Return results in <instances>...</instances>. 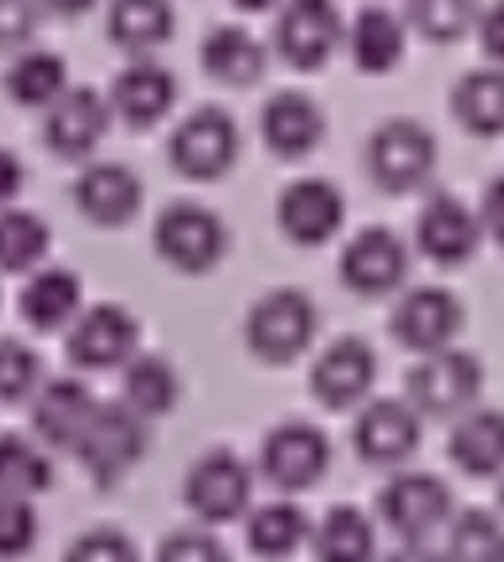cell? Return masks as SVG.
<instances>
[{
    "label": "cell",
    "instance_id": "obj_1",
    "mask_svg": "<svg viewBox=\"0 0 504 562\" xmlns=\"http://www.w3.org/2000/svg\"><path fill=\"white\" fill-rule=\"evenodd\" d=\"M74 454L86 462V470L101 485L120 482L147 454V420L135 416L124 401L120 405H97Z\"/></svg>",
    "mask_w": 504,
    "mask_h": 562
},
{
    "label": "cell",
    "instance_id": "obj_2",
    "mask_svg": "<svg viewBox=\"0 0 504 562\" xmlns=\"http://www.w3.org/2000/svg\"><path fill=\"white\" fill-rule=\"evenodd\" d=\"M316 336V305L301 290H273L250 308L247 344L262 362H293Z\"/></svg>",
    "mask_w": 504,
    "mask_h": 562
},
{
    "label": "cell",
    "instance_id": "obj_3",
    "mask_svg": "<svg viewBox=\"0 0 504 562\" xmlns=\"http://www.w3.org/2000/svg\"><path fill=\"white\" fill-rule=\"evenodd\" d=\"M155 247L173 270L204 273L224 258L227 227L212 209L193 201L170 204L155 224Z\"/></svg>",
    "mask_w": 504,
    "mask_h": 562
},
{
    "label": "cell",
    "instance_id": "obj_4",
    "mask_svg": "<svg viewBox=\"0 0 504 562\" xmlns=\"http://www.w3.org/2000/svg\"><path fill=\"white\" fill-rule=\"evenodd\" d=\"M366 166L370 178L385 193H408L424 186L427 173L435 170V139L416 120H389L373 132L366 147Z\"/></svg>",
    "mask_w": 504,
    "mask_h": 562
},
{
    "label": "cell",
    "instance_id": "obj_5",
    "mask_svg": "<svg viewBox=\"0 0 504 562\" xmlns=\"http://www.w3.org/2000/svg\"><path fill=\"white\" fill-rule=\"evenodd\" d=\"M239 158V127L224 109H197L170 135V162L193 181H212L227 173Z\"/></svg>",
    "mask_w": 504,
    "mask_h": 562
},
{
    "label": "cell",
    "instance_id": "obj_6",
    "mask_svg": "<svg viewBox=\"0 0 504 562\" xmlns=\"http://www.w3.org/2000/svg\"><path fill=\"white\" fill-rule=\"evenodd\" d=\"M481 367L466 351H432L408 374V405L424 416H458L478 401Z\"/></svg>",
    "mask_w": 504,
    "mask_h": 562
},
{
    "label": "cell",
    "instance_id": "obj_7",
    "mask_svg": "<svg viewBox=\"0 0 504 562\" xmlns=\"http://www.w3.org/2000/svg\"><path fill=\"white\" fill-rule=\"evenodd\" d=\"M278 55L296 70H320L343 40V16L332 0H289L278 16Z\"/></svg>",
    "mask_w": 504,
    "mask_h": 562
},
{
    "label": "cell",
    "instance_id": "obj_8",
    "mask_svg": "<svg viewBox=\"0 0 504 562\" xmlns=\"http://www.w3.org/2000/svg\"><path fill=\"white\" fill-rule=\"evenodd\" d=\"M109 124H112L109 101L89 86H70L47 109L43 143H47L58 158H89L101 147L104 135H109Z\"/></svg>",
    "mask_w": 504,
    "mask_h": 562
},
{
    "label": "cell",
    "instance_id": "obj_9",
    "mask_svg": "<svg viewBox=\"0 0 504 562\" xmlns=\"http://www.w3.org/2000/svg\"><path fill=\"white\" fill-rule=\"evenodd\" d=\"M139 347V324L120 305H93L70 324V359L81 370L127 367Z\"/></svg>",
    "mask_w": 504,
    "mask_h": 562
},
{
    "label": "cell",
    "instance_id": "obj_10",
    "mask_svg": "<svg viewBox=\"0 0 504 562\" xmlns=\"http://www.w3.org/2000/svg\"><path fill=\"white\" fill-rule=\"evenodd\" d=\"M327 462H332L327 436L304 420L278 424L262 443V474L278 490H309L324 477Z\"/></svg>",
    "mask_w": 504,
    "mask_h": 562
},
{
    "label": "cell",
    "instance_id": "obj_11",
    "mask_svg": "<svg viewBox=\"0 0 504 562\" xmlns=\"http://www.w3.org/2000/svg\"><path fill=\"white\" fill-rule=\"evenodd\" d=\"M186 501L204 524L235 520L250 505V470L232 451L204 454L186 477Z\"/></svg>",
    "mask_w": 504,
    "mask_h": 562
},
{
    "label": "cell",
    "instance_id": "obj_12",
    "mask_svg": "<svg viewBox=\"0 0 504 562\" xmlns=\"http://www.w3.org/2000/svg\"><path fill=\"white\" fill-rule=\"evenodd\" d=\"M381 520L408 543L427 539L450 516V490L432 474H396L381 490Z\"/></svg>",
    "mask_w": 504,
    "mask_h": 562
},
{
    "label": "cell",
    "instance_id": "obj_13",
    "mask_svg": "<svg viewBox=\"0 0 504 562\" xmlns=\"http://www.w3.org/2000/svg\"><path fill=\"white\" fill-rule=\"evenodd\" d=\"M339 273L347 290L362 293V297H385L408 273V250L389 227H366L347 243Z\"/></svg>",
    "mask_w": 504,
    "mask_h": 562
},
{
    "label": "cell",
    "instance_id": "obj_14",
    "mask_svg": "<svg viewBox=\"0 0 504 562\" xmlns=\"http://www.w3.org/2000/svg\"><path fill=\"white\" fill-rule=\"evenodd\" d=\"M343 216H347L343 193L324 178L293 181L278 201L281 232L293 243H301V247H320V243H327L343 227Z\"/></svg>",
    "mask_w": 504,
    "mask_h": 562
},
{
    "label": "cell",
    "instance_id": "obj_15",
    "mask_svg": "<svg viewBox=\"0 0 504 562\" xmlns=\"http://www.w3.org/2000/svg\"><path fill=\"white\" fill-rule=\"evenodd\" d=\"M458 328H462V305L447 290H435V285L412 290L393 313L396 344L416 355H432L450 347Z\"/></svg>",
    "mask_w": 504,
    "mask_h": 562
},
{
    "label": "cell",
    "instance_id": "obj_16",
    "mask_svg": "<svg viewBox=\"0 0 504 562\" xmlns=\"http://www.w3.org/2000/svg\"><path fill=\"white\" fill-rule=\"evenodd\" d=\"M74 204L97 227H124L143 204V181L120 162H93L74 181Z\"/></svg>",
    "mask_w": 504,
    "mask_h": 562
},
{
    "label": "cell",
    "instance_id": "obj_17",
    "mask_svg": "<svg viewBox=\"0 0 504 562\" xmlns=\"http://www.w3.org/2000/svg\"><path fill=\"white\" fill-rule=\"evenodd\" d=\"M97 405H101V401L89 393V385L74 382V378L43 382L32 405V424H35L40 443L58 447V451H74L81 431H86V424L93 420Z\"/></svg>",
    "mask_w": 504,
    "mask_h": 562
},
{
    "label": "cell",
    "instance_id": "obj_18",
    "mask_svg": "<svg viewBox=\"0 0 504 562\" xmlns=\"http://www.w3.org/2000/svg\"><path fill=\"white\" fill-rule=\"evenodd\" d=\"M355 447L373 467H396L419 447V413L408 401H373L355 424Z\"/></svg>",
    "mask_w": 504,
    "mask_h": 562
},
{
    "label": "cell",
    "instance_id": "obj_19",
    "mask_svg": "<svg viewBox=\"0 0 504 562\" xmlns=\"http://www.w3.org/2000/svg\"><path fill=\"white\" fill-rule=\"evenodd\" d=\"M378 359L362 339H339L312 367V393L327 408H350L370 393Z\"/></svg>",
    "mask_w": 504,
    "mask_h": 562
},
{
    "label": "cell",
    "instance_id": "obj_20",
    "mask_svg": "<svg viewBox=\"0 0 504 562\" xmlns=\"http://www.w3.org/2000/svg\"><path fill=\"white\" fill-rule=\"evenodd\" d=\"M481 224L462 201L455 196H435L416 224V243L432 262L439 266H458L478 250Z\"/></svg>",
    "mask_w": 504,
    "mask_h": 562
},
{
    "label": "cell",
    "instance_id": "obj_21",
    "mask_svg": "<svg viewBox=\"0 0 504 562\" xmlns=\"http://www.w3.org/2000/svg\"><path fill=\"white\" fill-rule=\"evenodd\" d=\"M173 97H178V81L170 70H163L158 63H135L112 81L109 109L124 124L150 127L173 109Z\"/></svg>",
    "mask_w": 504,
    "mask_h": 562
},
{
    "label": "cell",
    "instance_id": "obj_22",
    "mask_svg": "<svg viewBox=\"0 0 504 562\" xmlns=\"http://www.w3.org/2000/svg\"><path fill=\"white\" fill-rule=\"evenodd\" d=\"M262 139L273 155L304 158L324 139V112L304 93H278L262 109Z\"/></svg>",
    "mask_w": 504,
    "mask_h": 562
},
{
    "label": "cell",
    "instance_id": "obj_23",
    "mask_svg": "<svg viewBox=\"0 0 504 562\" xmlns=\"http://www.w3.org/2000/svg\"><path fill=\"white\" fill-rule=\"evenodd\" d=\"M20 313L35 331H58L78 321L81 313V281L63 266H47L27 278L20 293Z\"/></svg>",
    "mask_w": 504,
    "mask_h": 562
},
{
    "label": "cell",
    "instance_id": "obj_24",
    "mask_svg": "<svg viewBox=\"0 0 504 562\" xmlns=\"http://www.w3.org/2000/svg\"><path fill=\"white\" fill-rule=\"evenodd\" d=\"M450 459L470 477H489L504 470V413H466L450 436Z\"/></svg>",
    "mask_w": 504,
    "mask_h": 562
},
{
    "label": "cell",
    "instance_id": "obj_25",
    "mask_svg": "<svg viewBox=\"0 0 504 562\" xmlns=\"http://www.w3.org/2000/svg\"><path fill=\"white\" fill-rule=\"evenodd\" d=\"M109 35L116 47L132 55L163 47L173 35L170 0H112L109 4Z\"/></svg>",
    "mask_w": 504,
    "mask_h": 562
},
{
    "label": "cell",
    "instance_id": "obj_26",
    "mask_svg": "<svg viewBox=\"0 0 504 562\" xmlns=\"http://www.w3.org/2000/svg\"><path fill=\"white\" fill-rule=\"evenodd\" d=\"M70 89L66 78V63L55 50H24L4 74V93L20 104V109H43L47 112L58 97Z\"/></svg>",
    "mask_w": 504,
    "mask_h": 562
},
{
    "label": "cell",
    "instance_id": "obj_27",
    "mask_svg": "<svg viewBox=\"0 0 504 562\" xmlns=\"http://www.w3.org/2000/svg\"><path fill=\"white\" fill-rule=\"evenodd\" d=\"M201 63L224 86H250L266 70V47L243 27H216L204 40Z\"/></svg>",
    "mask_w": 504,
    "mask_h": 562
},
{
    "label": "cell",
    "instance_id": "obj_28",
    "mask_svg": "<svg viewBox=\"0 0 504 562\" xmlns=\"http://www.w3.org/2000/svg\"><path fill=\"white\" fill-rule=\"evenodd\" d=\"M404 55V27L393 12L366 9L350 27V58L362 74H389Z\"/></svg>",
    "mask_w": 504,
    "mask_h": 562
},
{
    "label": "cell",
    "instance_id": "obj_29",
    "mask_svg": "<svg viewBox=\"0 0 504 562\" xmlns=\"http://www.w3.org/2000/svg\"><path fill=\"white\" fill-rule=\"evenodd\" d=\"M124 405L143 420L166 416L178 405V374L158 355H139L124 367Z\"/></svg>",
    "mask_w": 504,
    "mask_h": 562
},
{
    "label": "cell",
    "instance_id": "obj_30",
    "mask_svg": "<svg viewBox=\"0 0 504 562\" xmlns=\"http://www.w3.org/2000/svg\"><path fill=\"white\" fill-rule=\"evenodd\" d=\"M373 547H378L373 524L350 505L332 508V513L320 520L316 536H312L316 562H370Z\"/></svg>",
    "mask_w": 504,
    "mask_h": 562
},
{
    "label": "cell",
    "instance_id": "obj_31",
    "mask_svg": "<svg viewBox=\"0 0 504 562\" xmlns=\"http://www.w3.org/2000/svg\"><path fill=\"white\" fill-rule=\"evenodd\" d=\"M51 482H55V470H51L43 443H32L16 431H4L0 436V493L40 497L43 490H51Z\"/></svg>",
    "mask_w": 504,
    "mask_h": 562
},
{
    "label": "cell",
    "instance_id": "obj_32",
    "mask_svg": "<svg viewBox=\"0 0 504 562\" xmlns=\"http://www.w3.org/2000/svg\"><path fill=\"white\" fill-rule=\"evenodd\" d=\"M455 116L473 135L504 132V70L466 74L455 86Z\"/></svg>",
    "mask_w": 504,
    "mask_h": 562
},
{
    "label": "cell",
    "instance_id": "obj_33",
    "mask_svg": "<svg viewBox=\"0 0 504 562\" xmlns=\"http://www.w3.org/2000/svg\"><path fill=\"white\" fill-rule=\"evenodd\" d=\"M309 516L301 513L289 501H273V505H262L247 524V543L255 554L262 559H289L296 547L309 539Z\"/></svg>",
    "mask_w": 504,
    "mask_h": 562
},
{
    "label": "cell",
    "instance_id": "obj_34",
    "mask_svg": "<svg viewBox=\"0 0 504 562\" xmlns=\"http://www.w3.org/2000/svg\"><path fill=\"white\" fill-rule=\"evenodd\" d=\"M51 227L27 209H0V270L27 273L47 258Z\"/></svg>",
    "mask_w": 504,
    "mask_h": 562
},
{
    "label": "cell",
    "instance_id": "obj_35",
    "mask_svg": "<svg viewBox=\"0 0 504 562\" xmlns=\"http://www.w3.org/2000/svg\"><path fill=\"white\" fill-rule=\"evenodd\" d=\"M447 562H504V528L489 513H462L450 524Z\"/></svg>",
    "mask_w": 504,
    "mask_h": 562
},
{
    "label": "cell",
    "instance_id": "obj_36",
    "mask_svg": "<svg viewBox=\"0 0 504 562\" xmlns=\"http://www.w3.org/2000/svg\"><path fill=\"white\" fill-rule=\"evenodd\" d=\"M408 20L424 40L455 43L478 20V0H408Z\"/></svg>",
    "mask_w": 504,
    "mask_h": 562
},
{
    "label": "cell",
    "instance_id": "obj_37",
    "mask_svg": "<svg viewBox=\"0 0 504 562\" xmlns=\"http://www.w3.org/2000/svg\"><path fill=\"white\" fill-rule=\"evenodd\" d=\"M43 385V362L20 339H0V401H27Z\"/></svg>",
    "mask_w": 504,
    "mask_h": 562
},
{
    "label": "cell",
    "instance_id": "obj_38",
    "mask_svg": "<svg viewBox=\"0 0 504 562\" xmlns=\"http://www.w3.org/2000/svg\"><path fill=\"white\" fill-rule=\"evenodd\" d=\"M40 539V513L32 497H9L0 493V559H24Z\"/></svg>",
    "mask_w": 504,
    "mask_h": 562
},
{
    "label": "cell",
    "instance_id": "obj_39",
    "mask_svg": "<svg viewBox=\"0 0 504 562\" xmlns=\"http://www.w3.org/2000/svg\"><path fill=\"white\" fill-rule=\"evenodd\" d=\"M66 562H139L135 543L116 528H93L78 536L66 551Z\"/></svg>",
    "mask_w": 504,
    "mask_h": 562
},
{
    "label": "cell",
    "instance_id": "obj_40",
    "mask_svg": "<svg viewBox=\"0 0 504 562\" xmlns=\"http://www.w3.org/2000/svg\"><path fill=\"white\" fill-rule=\"evenodd\" d=\"M158 562H227V551L212 531L189 528V531H173L158 547Z\"/></svg>",
    "mask_w": 504,
    "mask_h": 562
},
{
    "label": "cell",
    "instance_id": "obj_41",
    "mask_svg": "<svg viewBox=\"0 0 504 562\" xmlns=\"http://www.w3.org/2000/svg\"><path fill=\"white\" fill-rule=\"evenodd\" d=\"M40 0H0V50H20L40 27Z\"/></svg>",
    "mask_w": 504,
    "mask_h": 562
},
{
    "label": "cell",
    "instance_id": "obj_42",
    "mask_svg": "<svg viewBox=\"0 0 504 562\" xmlns=\"http://www.w3.org/2000/svg\"><path fill=\"white\" fill-rule=\"evenodd\" d=\"M481 224L493 232V239L504 247V178H496L481 196Z\"/></svg>",
    "mask_w": 504,
    "mask_h": 562
},
{
    "label": "cell",
    "instance_id": "obj_43",
    "mask_svg": "<svg viewBox=\"0 0 504 562\" xmlns=\"http://www.w3.org/2000/svg\"><path fill=\"white\" fill-rule=\"evenodd\" d=\"M478 27H481V47H485V55L504 63V0H496L493 9L481 16Z\"/></svg>",
    "mask_w": 504,
    "mask_h": 562
},
{
    "label": "cell",
    "instance_id": "obj_44",
    "mask_svg": "<svg viewBox=\"0 0 504 562\" xmlns=\"http://www.w3.org/2000/svg\"><path fill=\"white\" fill-rule=\"evenodd\" d=\"M24 189V162L12 150L0 147V209H9Z\"/></svg>",
    "mask_w": 504,
    "mask_h": 562
},
{
    "label": "cell",
    "instance_id": "obj_45",
    "mask_svg": "<svg viewBox=\"0 0 504 562\" xmlns=\"http://www.w3.org/2000/svg\"><path fill=\"white\" fill-rule=\"evenodd\" d=\"M385 562H447V554H439V551H432V547L419 539V543H404L401 551H393Z\"/></svg>",
    "mask_w": 504,
    "mask_h": 562
},
{
    "label": "cell",
    "instance_id": "obj_46",
    "mask_svg": "<svg viewBox=\"0 0 504 562\" xmlns=\"http://www.w3.org/2000/svg\"><path fill=\"white\" fill-rule=\"evenodd\" d=\"M93 4H101V0H40V9L51 12V16H81Z\"/></svg>",
    "mask_w": 504,
    "mask_h": 562
},
{
    "label": "cell",
    "instance_id": "obj_47",
    "mask_svg": "<svg viewBox=\"0 0 504 562\" xmlns=\"http://www.w3.org/2000/svg\"><path fill=\"white\" fill-rule=\"evenodd\" d=\"M235 4L247 12H266V9H273V4H281V0H235Z\"/></svg>",
    "mask_w": 504,
    "mask_h": 562
},
{
    "label": "cell",
    "instance_id": "obj_48",
    "mask_svg": "<svg viewBox=\"0 0 504 562\" xmlns=\"http://www.w3.org/2000/svg\"><path fill=\"white\" fill-rule=\"evenodd\" d=\"M501 501H504V485H501Z\"/></svg>",
    "mask_w": 504,
    "mask_h": 562
}]
</instances>
